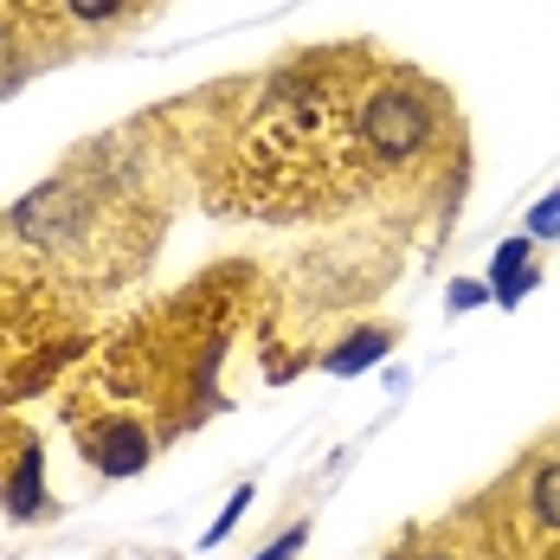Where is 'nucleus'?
<instances>
[{
    "instance_id": "1",
    "label": "nucleus",
    "mask_w": 560,
    "mask_h": 560,
    "mask_svg": "<svg viewBox=\"0 0 560 560\" xmlns=\"http://www.w3.org/2000/svg\"><path fill=\"white\" fill-rule=\"evenodd\" d=\"M155 232L162 225L149 220V187L91 142V155L65 162L0 213V265L71 296H104L155 258Z\"/></svg>"
},
{
    "instance_id": "2",
    "label": "nucleus",
    "mask_w": 560,
    "mask_h": 560,
    "mask_svg": "<svg viewBox=\"0 0 560 560\" xmlns=\"http://www.w3.org/2000/svg\"><path fill=\"white\" fill-rule=\"evenodd\" d=\"M354 142L374 174L419 168L445 142V97L412 71H374L354 97Z\"/></svg>"
},
{
    "instance_id": "3",
    "label": "nucleus",
    "mask_w": 560,
    "mask_h": 560,
    "mask_svg": "<svg viewBox=\"0 0 560 560\" xmlns=\"http://www.w3.org/2000/svg\"><path fill=\"white\" fill-rule=\"evenodd\" d=\"M0 509H7L13 522H39V515H52L39 432H33L26 419H7V412H0Z\"/></svg>"
},
{
    "instance_id": "4",
    "label": "nucleus",
    "mask_w": 560,
    "mask_h": 560,
    "mask_svg": "<svg viewBox=\"0 0 560 560\" xmlns=\"http://www.w3.org/2000/svg\"><path fill=\"white\" fill-rule=\"evenodd\" d=\"M522 515L560 541V457H535L522 477Z\"/></svg>"
},
{
    "instance_id": "5",
    "label": "nucleus",
    "mask_w": 560,
    "mask_h": 560,
    "mask_svg": "<svg viewBox=\"0 0 560 560\" xmlns=\"http://www.w3.org/2000/svg\"><path fill=\"white\" fill-rule=\"evenodd\" d=\"M528 252H535L528 238H515V245H503V252H497V271H490V290H497L503 303H515V296H522V290L535 283V271H528Z\"/></svg>"
},
{
    "instance_id": "6",
    "label": "nucleus",
    "mask_w": 560,
    "mask_h": 560,
    "mask_svg": "<svg viewBox=\"0 0 560 560\" xmlns=\"http://www.w3.org/2000/svg\"><path fill=\"white\" fill-rule=\"evenodd\" d=\"M381 348H393V336H387V329H368V336H354V341H348V348H341V354L329 361V368H341V374H348V368H368V361H374Z\"/></svg>"
},
{
    "instance_id": "7",
    "label": "nucleus",
    "mask_w": 560,
    "mask_h": 560,
    "mask_svg": "<svg viewBox=\"0 0 560 560\" xmlns=\"http://www.w3.org/2000/svg\"><path fill=\"white\" fill-rule=\"evenodd\" d=\"M303 541H310V522H296V528H290L283 541H271V548H265V555H258V560H290V555H296V548H303Z\"/></svg>"
},
{
    "instance_id": "8",
    "label": "nucleus",
    "mask_w": 560,
    "mask_h": 560,
    "mask_svg": "<svg viewBox=\"0 0 560 560\" xmlns=\"http://www.w3.org/2000/svg\"><path fill=\"white\" fill-rule=\"evenodd\" d=\"M560 200V194H555ZM535 232H560V207H541V213H535Z\"/></svg>"
}]
</instances>
